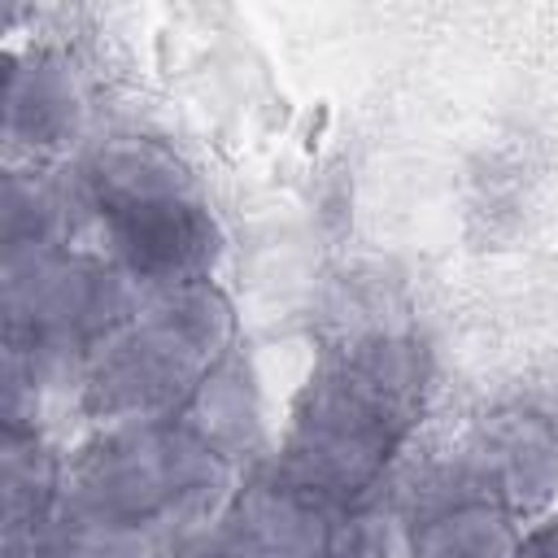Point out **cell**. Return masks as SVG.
Here are the masks:
<instances>
[{"label": "cell", "mask_w": 558, "mask_h": 558, "mask_svg": "<svg viewBox=\"0 0 558 558\" xmlns=\"http://www.w3.org/2000/svg\"><path fill=\"white\" fill-rule=\"evenodd\" d=\"M52 384L13 344H4V432H39V401Z\"/></svg>", "instance_id": "5bb4252c"}, {"label": "cell", "mask_w": 558, "mask_h": 558, "mask_svg": "<svg viewBox=\"0 0 558 558\" xmlns=\"http://www.w3.org/2000/svg\"><path fill=\"white\" fill-rule=\"evenodd\" d=\"M78 218V201L65 183L13 166L0 192V257L65 248Z\"/></svg>", "instance_id": "8fae6325"}, {"label": "cell", "mask_w": 558, "mask_h": 558, "mask_svg": "<svg viewBox=\"0 0 558 558\" xmlns=\"http://www.w3.org/2000/svg\"><path fill=\"white\" fill-rule=\"evenodd\" d=\"M414 427V414L327 353L301 384L283 436L257 471L327 501H362L388 484Z\"/></svg>", "instance_id": "7a4b0ae2"}, {"label": "cell", "mask_w": 558, "mask_h": 558, "mask_svg": "<svg viewBox=\"0 0 558 558\" xmlns=\"http://www.w3.org/2000/svg\"><path fill=\"white\" fill-rule=\"evenodd\" d=\"M87 222L100 240L96 253L131 275L144 292L187 279H214V266L227 248L222 222L201 196V183L92 209Z\"/></svg>", "instance_id": "5b68a950"}, {"label": "cell", "mask_w": 558, "mask_h": 558, "mask_svg": "<svg viewBox=\"0 0 558 558\" xmlns=\"http://www.w3.org/2000/svg\"><path fill=\"white\" fill-rule=\"evenodd\" d=\"M545 418H549V423H554V427H558V397H554V405H549V410H545Z\"/></svg>", "instance_id": "2e32d148"}, {"label": "cell", "mask_w": 558, "mask_h": 558, "mask_svg": "<svg viewBox=\"0 0 558 558\" xmlns=\"http://www.w3.org/2000/svg\"><path fill=\"white\" fill-rule=\"evenodd\" d=\"M523 523L501 506H458L410 527V558H519Z\"/></svg>", "instance_id": "7c38bea8"}, {"label": "cell", "mask_w": 558, "mask_h": 558, "mask_svg": "<svg viewBox=\"0 0 558 558\" xmlns=\"http://www.w3.org/2000/svg\"><path fill=\"white\" fill-rule=\"evenodd\" d=\"M174 423L240 471L253 458L266 462V410H262V384L253 357L240 344L227 357H218L201 375L196 392L187 397Z\"/></svg>", "instance_id": "9c48e42d"}, {"label": "cell", "mask_w": 558, "mask_h": 558, "mask_svg": "<svg viewBox=\"0 0 558 558\" xmlns=\"http://www.w3.org/2000/svg\"><path fill=\"white\" fill-rule=\"evenodd\" d=\"M87 100L74 65L61 52H26L4 74V140L31 161H52L78 144Z\"/></svg>", "instance_id": "ba28073f"}, {"label": "cell", "mask_w": 558, "mask_h": 558, "mask_svg": "<svg viewBox=\"0 0 558 558\" xmlns=\"http://www.w3.org/2000/svg\"><path fill=\"white\" fill-rule=\"evenodd\" d=\"M4 344L22 349L48 384H78L87 353L140 318L144 288L87 248L0 257Z\"/></svg>", "instance_id": "3957f363"}, {"label": "cell", "mask_w": 558, "mask_h": 558, "mask_svg": "<svg viewBox=\"0 0 558 558\" xmlns=\"http://www.w3.org/2000/svg\"><path fill=\"white\" fill-rule=\"evenodd\" d=\"M519 558H558V510H549V514L523 523Z\"/></svg>", "instance_id": "9a60e30c"}, {"label": "cell", "mask_w": 558, "mask_h": 558, "mask_svg": "<svg viewBox=\"0 0 558 558\" xmlns=\"http://www.w3.org/2000/svg\"><path fill=\"white\" fill-rule=\"evenodd\" d=\"M480 501L532 523L558 501V427L545 410H493L453 445Z\"/></svg>", "instance_id": "8992f818"}, {"label": "cell", "mask_w": 558, "mask_h": 558, "mask_svg": "<svg viewBox=\"0 0 558 558\" xmlns=\"http://www.w3.org/2000/svg\"><path fill=\"white\" fill-rule=\"evenodd\" d=\"M240 480V466L209 453L179 423H109L65 458L57 519L183 536L218 523Z\"/></svg>", "instance_id": "6da1fadb"}, {"label": "cell", "mask_w": 558, "mask_h": 558, "mask_svg": "<svg viewBox=\"0 0 558 558\" xmlns=\"http://www.w3.org/2000/svg\"><path fill=\"white\" fill-rule=\"evenodd\" d=\"M65 458L39 432H4L0 440V501H4V558H31L39 527L57 514Z\"/></svg>", "instance_id": "30bf717a"}, {"label": "cell", "mask_w": 558, "mask_h": 558, "mask_svg": "<svg viewBox=\"0 0 558 558\" xmlns=\"http://www.w3.org/2000/svg\"><path fill=\"white\" fill-rule=\"evenodd\" d=\"M344 506L253 471L240 480L222 523L253 558H336Z\"/></svg>", "instance_id": "52a82bcc"}, {"label": "cell", "mask_w": 558, "mask_h": 558, "mask_svg": "<svg viewBox=\"0 0 558 558\" xmlns=\"http://www.w3.org/2000/svg\"><path fill=\"white\" fill-rule=\"evenodd\" d=\"M144 314L161 318L166 327H174L183 340H192L209 362L227 357L235 349L240 323H235V305L231 296L218 288V279H187V283H170V288H153L144 292Z\"/></svg>", "instance_id": "4fadbf2b"}, {"label": "cell", "mask_w": 558, "mask_h": 558, "mask_svg": "<svg viewBox=\"0 0 558 558\" xmlns=\"http://www.w3.org/2000/svg\"><path fill=\"white\" fill-rule=\"evenodd\" d=\"M214 362L161 318L144 314L100 340L78 371V405L96 427L174 423Z\"/></svg>", "instance_id": "277c9868"}]
</instances>
